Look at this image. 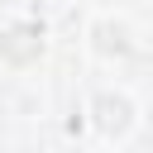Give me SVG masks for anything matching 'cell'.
<instances>
[{
    "mask_svg": "<svg viewBox=\"0 0 153 153\" xmlns=\"http://www.w3.org/2000/svg\"><path fill=\"white\" fill-rule=\"evenodd\" d=\"M96 124L105 129V134H124L129 124H134V100L124 96V91H105V96H96Z\"/></svg>",
    "mask_w": 153,
    "mask_h": 153,
    "instance_id": "3",
    "label": "cell"
},
{
    "mask_svg": "<svg viewBox=\"0 0 153 153\" xmlns=\"http://www.w3.org/2000/svg\"><path fill=\"white\" fill-rule=\"evenodd\" d=\"M0 57L10 62V67H29V62H38L43 57V29L38 24H10L5 29V38H0Z\"/></svg>",
    "mask_w": 153,
    "mask_h": 153,
    "instance_id": "1",
    "label": "cell"
},
{
    "mask_svg": "<svg viewBox=\"0 0 153 153\" xmlns=\"http://www.w3.org/2000/svg\"><path fill=\"white\" fill-rule=\"evenodd\" d=\"M91 48H96L100 57H124V53L134 48V29H129L124 19H96V24H91Z\"/></svg>",
    "mask_w": 153,
    "mask_h": 153,
    "instance_id": "2",
    "label": "cell"
}]
</instances>
